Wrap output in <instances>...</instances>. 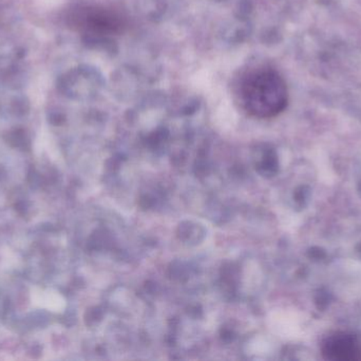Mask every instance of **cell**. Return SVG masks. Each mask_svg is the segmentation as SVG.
Instances as JSON below:
<instances>
[{
	"mask_svg": "<svg viewBox=\"0 0 361 361\" xmlns=\"http://www.w3.org/2000/svg\"><path fill=\"white\" fill-rule=\"evenodd\" d=\"M240 97L244 109L260 119L276 117L289 102L284 79L274 69H252L241 81Z\"/></svg>",
	"mask_w": 361,
	"mask_h": 361,
	"instance_id": "cell-1",
	"label": "cell"
},
{
	"mask_svg": "<svg viewBox=\"0 0 361 361\" xmlns=\"http://www.w3.org/2000/svg\"><path fill=\"white\" fill-rule=\"evenodd\" d=\"M128 26L127 18L113 8L95 7L87 9L83 28L97 36H118Z\"/></svg>",
	"mask_w": 361,
	"mask_h": 361,
	"instance_id": "cell-2",
	"label": "cell"
},
{
	"mask_svg": "<svg viewBox=\"0 0 361 361\" xmlns=\"http://www.w3.org/2000/svg\"><path fill=\"white\" fill-rule=\"evenodd\" d=\"M321 353L326 360H361V344L354 335L344 332H336L324 338L321 344Z\"/></svg>",
	"mask_w": 361,
	"mask_h": 361,
	"instance_id": "cell-3",
	"label": "cell"
}]
</instances>
